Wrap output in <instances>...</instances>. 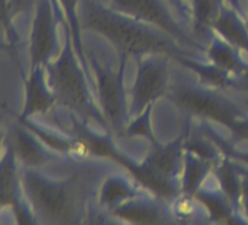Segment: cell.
I'll list each match as a JSON object with an SVG mask.
<instances>
[{
  "label": "cell",
  "instance_id": "6da1fadb",
  "mask_svg": "<svg viewBox=\"0 0 248 225\" xmlns=\"http://www.w3.org/2000/svg\"><path fill=\"white\" fill-rule=\"evenodd\" d=\"M196 210L194 202L188 197H181L177 203H175V212L181 216H188L193 215Z\"/></svg>",
  "mask_w": 248,
  "mask_h": 225
},
{
  "label": "cell",
  "instance_id": "7a4b0ae2",
  "mask_svg": "<svg viewBox=\"0 0 248 225\" xmlns=\"http://www.w3.org/2000/svg\"><path fill=\"white\" fill-rule=\"evenodd\" d=\"M70 154L72 155H75V157H80V158H83V157H88V154H89V149L86 148V145L85 144H75L73 146H72V149H70Z\"/></svg>",
  "mask_w": 248,
  "mask_h": 225
}]
</instances>
